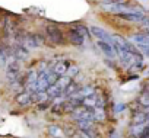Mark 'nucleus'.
Returning a JSON list of instances; mask_svg holds the SVG:
<instances>
[{
    "mask_svg": "<svg viewBox=\"0 0 149 138\" xmlns=\"http://www.w3.org/2000/svg\"><path fill=\"white\" fill-rule=\"evenodd\" d=\"M18 44L25 48H40L44 44V38L38 34H25L22 36H18Z\"/></svg>",
    "mask_w": 149,
    "mask_h": 138,
    "instance_id": "1",
    "label": "nucleus"
},
{
    "mask_svg": "<svg viewBox=\"0 0 149 138\" xmlns=\"http://www.w3.org/2000/svg\"><path fill=\"white\" fill-rule=\"evenodd\" d=\"M45 36H47L53 44H57V45L64 44V35H63L61 29L57 28V25H48V26L45 28Z\"/></svg>",
    "mask_w": 149,
    "mask_h": 138,
    "instance_id": "2",
    "label": "nucleus"
},
{
    "mask_svg": "<svg viewBox=\"0 0 149 138\" xmlns=\"http://www.w3.org/2000/svg\"><path fill=\"white\" fill-rule=\"evenodd\" d=\"M19 74H21V62L18 60L10 61L8 64V68H6V79H8V82H10V83L16 82Z\"/></svg>",
    "mask_w": 149,
    "mask_h": 138,
    "instance_id": "3",
    "label": "nucleus"
},
{
    "mask_svg": "<svg viewBox=\"0 0 149 138\" xmlns=\"http://www.w3.org/2000/svg\"><path fill=\"white\" fill-rule=\"evenodd\" d=\"M97 44H98L100 49L102 51V54H104L105 57H108V58H111V60L117 58V52H116V48H114L113 42H107V41H98Z\"/></svg>",
    "mask_w": 149,
    "mask_h": 138,
    "instance_id": "4",
    "label": "nucleus"
},
{
    "mask_svg": "<svg viewBox=\"0 0 149 138\" xmlns=\"http://www.w3.org/2000/svg\"><path fill=\"white\" fill-rule=\"evenodd\" d=\"M10 55H12V58L21 61V60H25L29 55V51H28V48L22 47L21 44H16V45L10 47Z\"/></svg>",
    "mask_w": 149,
    "mask_h": 138,
    "instance_id": "5",
    "label": "nucleus"
},
{
    "mask_svg": "<svg viewBox=\"0 0 149 138\" xmlns=\"http://www.w3.org/2000/svg\"><path fill=\"white\" fill-rule=\"evenodd\" d=\"M67 39H69V42L72 44V45H76V47H82L84 45V42H85V38L74 29V28H72L69 32H67Z\"/></svg>",
    "mask_w": 149,
    "mask_h": 138,
    "instance_id": "6",
    "label": "nucleus"
},
{
    "mask_svg": "<svg viewBox=\"0 0 149 138\" xmlns=\"http://www.w3.org/2000/svg\"><path fill=\"white\" fill-rule=\"evenodd\" d=\"M118 18L124 19V21H130V22H143L146 18L142 12L136 10V12H126V13H118Z\"/></svg>",
    "mask_w": 149,
    "mask_h": 138,
    "instance_id": "7",
    "label": "nucleus"
},
{
    "mask_svg": "<svg viewBox=\"0 0 149 138\" xmlns=\"http://www.w3.org/2000/svg\"><path fill=\"white\" fill-rule=\"evenodd\" d=\"M89 32L98 39V41H107V42H113V38H111V35L107 32V31H104L102 28H98V26H92L91 29H89Z\"/></svg>",
    "mask_w": 149,
    "mask_h": 138,
    "instance_id": "8",
    "label": "nucleus"
},
{
    "mask_svg": "<svg viewBox=\"0 0 149 138\" xmlns=\"http://www.w3.org/2000/svg\"><path fill=\"white\" fill-rule=\"evenodd\" d=\"M69 65H70V62L67 64V61H58V62H56V64L51 67V71H53L56 76H64Z\"/></svg>",
    "mask_w": 149,
    "mask_h": 138,
    "instance_id": "9",
    "label": "nucleus"
},
{
    "mask_svg": "<svg viewBox=\"0 0 149 138\" xmlns=\"http://www.w3.org/2000/svg\"><path fill=\"white\" fill-rule=\"evenodd\" d=\"M148 122H149V112L139 108V111L134 112L133 115V124H148Z\"/></svg>",
    "mask_w": 149,
    "mask_h": 138,
    "instance_id": "10",
    "label": "nucleus"
},
{
    "mask_svg": "<svg viewBox=\"0 0 149 138\" xmlns=\"http://www.w3.org/2000/svg\"><path fill=\"white\" fill-rule=\"evenodd\" d=\"M94 93H95V90H94V87H92V86H84V87H81L76 93H74L73 96H70V97H74V99L82 100L84 97L91 96V95H94Z\"/></svg>",
    "mask_w": 149,
    "mask_h": 138,
    "instance_id": "11",
    "label": "nucleus"
},
{
    "mask_svg": "<svg viewBox=\"0 0 149 138\" xmlns=\"http://www.w3.org/2000/svg\"><path fill=\"white\" fill-rule=\"evenodd\" d=\"M130 39H132L136 45L149 47V35H148V34H136V35H132Z\"/></svg>",
    "mask_w": 149,
    "mask_h": 138,
    "instance_id": "12",
    "label": "nucleus"
},
{
    "mask_svg": "<svg viewBox=\"0 0 149 138\" xmlns=\"http://www.w3.org/2000/svg\"><path fill=\"white\" fill-rule=\"evenodd\" d=\"M16 102L19 103V105H22V106H25V105H29L31 102H32V95L29 93V92H21L18 96H16Z\"/></svg>",
    "mask_w": 149,
    "mask_h": 138,
    "instance_id": "13",
    "label": "nucleus"
},
{
    "mask_svg": "<svg viewBox=\"0 0 149 138\" xmlns=\"http://www.w3.org/2000/svg\"><path fill=\"white\" fill-rule=\"evenodd\" d=\"M78 90H79V86H78V83L70 82V83H69V84H67V86L63 89V93H61V95H63L64 97H70V96H73L74 93H76Z\"/></svg>",
    "mask_w": 149,
    "mask_h": 138,
    "instance_id": "14",
    "label": "nucleus"
},
{
    "mask_svg": "<svg viewBox=\"0 0 149 138\" xmlns=\"http://www.w3.org/2000/svg\"><path fill=\"white\" fill-rule=\"evenodd\" d=\"M45 93H47V97H58V96H61V93H63V90L54 83V84H51V86H48L47 89H45Z\"/></svg>",
    "mask_w": 149,
    "mask_h": 138,
    "instance_id": "15",
    "label": "nucleus"
},
{
    "mask_svg": "<svg viewBox=\"0 0 149 138\" xmlns=\"http://www.w3.org/2000/svg\"><path fill=\"white\" fill-rule=\"evenodd\" d=\"M81 103H82V106H85V108H88V109H94V108L97 106V93L84 97V99L81 100Z\"/></svg>",
    "mask_w": 149,
    "mask_h": 138,
    "instance_id": "16",
    "label": "nucleus"
},
{
    "mask_svg": "<svg viewBox=\"0 0 149 138\" xmlns=\"http://www.w3.org/2000/svg\"><path fill=\"white\" fill-rule=\"evenodd\" d=\"M92 113H94V121H100V122H102V121L105 119V111H104V108H98V106H95V108L92 109Z\"/></svg>",
    "mask_w": 149,
    "mask_h": 138,
    "instance_id": "17",
    "label": "nucleus"
},
{
    "mask_svg": "<svg viewBox=\"0 0 149 138\" xmlns=\"http://www.w3.org/2000/svg\"><path fill=\"white\" fill-rule=\"evenodd\" d=\"M48 134L51 137H54V138H64V134H63L61 128L60 126H56V125H51L48 128Z\"/></svg>",
    "mask_w": 149,
    "mask_h": 138,
    "instance_id": "18",
    "label": "nucleus"
},
{
    "mask_svg": "<svg viewBox=\"0 0 149 138\" xmlns=\"http://www.w3.org/2000/svg\"><path fill=\"white\" fill-rule=\"evenodd\" d=\"M70 82H72V79H70L69 76H66V74H64V76H58V77H57L56 84H57V86L63 90V89H64V87H66V86H67Z\"/></svg>",
    "mask_w": 149,
    "mask_h": 138,
    "instance_id": "19",
    "label": "nucleus"
},
{
    "mask_svg": "<svg viewBox=\"0 0 149 138\" xmlns=\"http://www.w3.org/2000/svg\"><path fill=\"white\" fill-rule=\"evenodd\" d=\"M145 126H146V124H133L132 125V128H130V132H132V135H134V137H140V134H142V131L145 129Z\"/></svg>",
    "mask_w": 149,
    "mask_h": 138,
    "instance_id": "20",
    "label": "nucleus"
},
{
    "mask_svg": "<svg viewBox=\"0 0 149 138\" xmlns=\"http://www.w3.org/2000/svg\"><path fill=\"white\" fill-rule=\"evenodd\" d=\"M79 70H81V68H79L78 65H74V64H70V65L67 67L66 76H69V77L72 79V77H74V76H78V74H79Z\"/></svg>",
    "mask_w": 149,
    "mask_h": 138,
    "instance_id": "21",
    "label": "nucleus"
},
{
    "mask_svg": "<svg viewBox=\"0 0 149 138\" xmlns=\"http://www.w3.org/2000/svg\"><path fill=\"white\" fill-rule=\"evenodd\" d=\"M37 79H38V74L35 71H29L26 74V79H25V86H29V84H35L37 83Z\"/></svg>",
    "mask_w": 149,
    "mask_h": 138,
    "instance_id": "22",
    "label": "nucleus"
},
{
    "mask_svg": "<svg viewBox=\"0 0 149 138\" xmlns=\"http://www.w3.org/2000/svg\"><path fill=\"white\" fill-rule=\"evenodd\" d=\"M139 105L142 108H149V93L148 92H143L139 96Z\"/></svg>",
    "mask_w": 149,
    "mask_h": 138,
    "instance_id": "23",
    "label": "nucleus"
},
{
    "mask_svg": "<svg viewBox=\"0 0 149 138\" xmlns=\"http://www.w3.org/2000/svg\"><path fill=\"white\" fill-rule=\"evenodd\" d=\"M74 29H76V31L84 36V38H88V36H89V31H88L84 25H78V26H74Z\"/></svg>",
    "mask_w": 149,
    "mask_h": 138,
    "instance_id": "24",
    "label": "nucleus"
},
{
    "mask_svg": "<svg viewBox=\"0 0 149 138\" xmlns=\"http://www.w3.org/2000/svg\"><path fill=\"white\" fill-rule=\"evenodd\" d=\"M142 28H143L145 34H148V35H149V21H148V19H145V21H143V25H142Z\"/></svg>",
    "mask_w": 149,
    "mask_h": 138,
    "instance_id": "25",
    "label": "nucleus"
},
{
    "mask_svg": "<svg viewBox=\"0 0 149 138\" xmlns=\"http://www.w3.org/2000/svg\"><path fill=\"white\" fill-rule=\"evenodd\" d=\"M123 109H124V105H121V103H120V105L116 108V111H123Z\"/></svg>",
    "mask_w": 149,
    "mask_h": 138,
    "instance_id": "26",
    "label": "nucleus"
},
{
    "mask_svg": "<svg viewBox=\"0 0 149 138\" xmlns=\"http://www.w3.org/2000/svg\"><path fill=\"white\" fill-rule=\"evenodd\" d=\"M146 92H148V93H149V84H148V87H146Z\"/></svg>",
    "mask_w": 149,
    "mask_h": 138,
    "instance_id": "27",
    "label": "nucleus"
},
{
    "mask_svg": "<svg viewBox=\"0 0 149 138\" xmlns=\"http://www.w3.org/2000/svg\"><path fill=\"white\" fill-rule=\"evenodd\" d=\"M146 76H149V70H148V71H146Z\"/></svg>",
    "mask_w": 149,
    "mask_h": 138,
    "instance_id": "28",
    "label": "nucleus"
},
{
    "mask_svg": "<svg viewBox=\"0 0 149 138\" xmlns=\"http://www.w3.org/2000/svg\"><path fill=\"white\" fill-rule=\"evenodd\" d=\"M130 138H137V137H134V135H132V137H130Z\"/></svg>",
    "mask_w": 149,
    "mask_h": 138,
    "instance_id": "29",
    "label": "nucleus"
}]
</instances>
